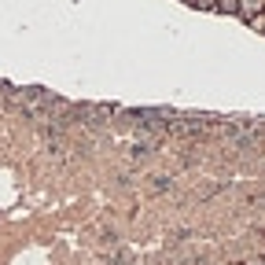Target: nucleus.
<instances>
[{"label": "nucleus", "mask_w": 265, "mask_h": 265, "mask_svg": "<svg viewBox=\"0 0 265 265\" xmlns=\"http://www.w3.org/2000/svg\"><path fill=\"white\" fill-rule=\"evenodd\" d=\"M169 188V177H151V192H166Z\"/></svg>", "instance_id": "obj_2"}, {"label": "nucleus", "mask_w": 265, "mask_h": 265, "mask_svg": "<svg viewBox=\"0 0 265 265\" xmlns=\"http://www.w3.org/2000/svg\"><path fill=\"white\" fill-rule=\"evenodd\" d=\"M217 11H229V15H236V11H239V0H217Z\"/></svg>", "instance_id": "obj_1"}, {"label": "nucleus", "mask_w": 265, "mask_h": 265, "mask_svg": "<svg viewBox=\"0 0 265 265\" xmlns=\"http://www.w3.org/2000/svg\"><path fill=\"white\" fill-rule=\"evenodd\" d=\"M251 26L254 30H265V15H251Z\"/></svg>", "instance_id": "obj_3"}]
</instances>
